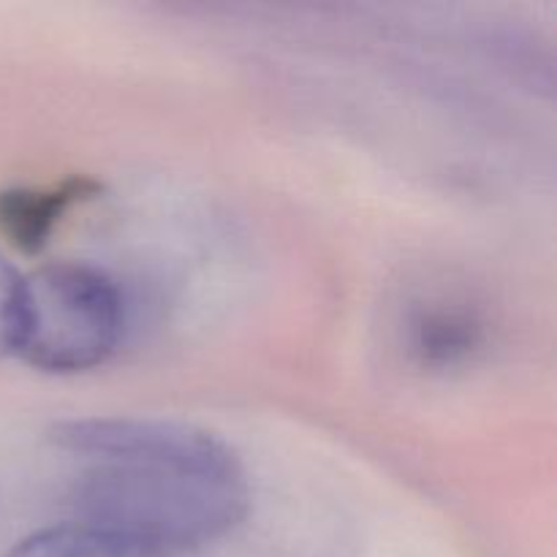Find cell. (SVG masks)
Listing matches in <instances>:
<instances>
[{
	"mask_svg": "<svg viewBox=\"0 0 557 557\" xmlns=\"http://www.w3.org/2000/svg\"><path fill=\"white\" fill-rule=\"evenodd\" d=\"M52 444L90 462L71 484L76 520L183 555L248 515V482L226 441L166 419H71Z\"/></svg>",
	"mask_w": 557,
	"mask_h": 557,
	"instance_id": "obj_1",
	"label": "cell"
},
{
	"mask_svg": "<svg viewBox=\"0 0 557 557\" xmlns=\"http://www.w3.org/2000/svg\"><path fill=\"white\" fill-rule=\"evenodd\" d=\"M123 299L103 272L49 264L22 277L16 357L44 373H85L117 348Z\"/></svg>",
	"mask_w": 557,
	"mask_h": 557,
	"instance_id": "obj_2",
	"label": "cell"
},
{
	"mask_svg": "<svg viewBox=\"0 0 557 557\" xmlns=\"http://www.w3.org/2000/svg\"><path fill=\"white\" fill-rule=\"evenodd\" d=\"M487 324L468 299L438 297L419 299L406 315L403 343L419 368L451 370L471 362L484 346Z\"/></svg>",
	"mask_w": 557,
	"mask_h": 557,
	"instance_id": "obj_3",
	"label": "cell"
},
{
	"mask_svg": "<svg viewBox=\"0 0 557 557\" xmlns=\"http://www.w3.org/2000/svg\"><path fill=\"white\" fill-rule=\"evenodd\" d=\"M98 190L87 177L65 180L49 188H9L0 190V234L14 248L36 253L52 237L60 218L71 205L87 199Z\"/></svg>",
	"mask_w": 557,
	"mask_h": 557,
	"instance_id": "obj_4",
	"label": "cell"
},
{
	"mask_svg": "<svg viewBox=\"0 0 557 557\" xmlns=\"http://www.w3.org/2000/svg\"><path fill=\"white\" fill-rule=\"evenodd\" d=\"M5 557H174L92 522H63L16 542Z\"/></svg>",
	"mask_w": 557,
	"mask_h": 557,
	"instance_id": "obj_5",
	"label": "cell"
},
{
	"mask_svg": "<svg viewBox=\"0 0 557 557\" xmlns=\"http://www.w3.org/2000/svg\"><path fill=\"white\" fill-rule=\"evenodd\" d=\"M22 313V275L0 253V357L16 354Z\"/></svg>",
	"mask_w": 557,
	"mask_h": 557,
	"instance_id": "obj_6",
	"label": "cell"
}]
</instances>
